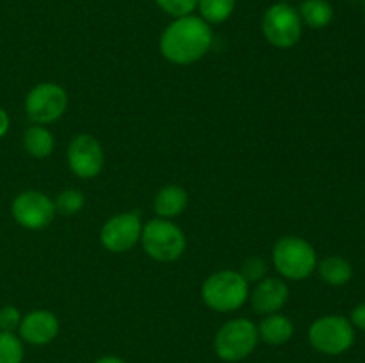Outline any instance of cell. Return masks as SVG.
<instances>
[{
    "label": "cell",
    "instance_id": "6da1fadb",
    "mask_svg": "<svg viewBox=\"0 0 365 363\" xmlns=\"http://www.w3.org/2000/svg\"><path fill=\"white\" fill-rule=\"evenodd\" d=\"M160 53L173 64H192L202 59L212 46L210 25L200 16L175 18L160 36Z\"/></svg>",
    "mask_w": 365,
    "mask_h": 363
},
{
    "label": "cell",
    "instance_id": "7a4b0ae2",
    "mask_svg": "<svg viewBox=\"0 0 365 363\" xmlns=\"http://www.w3.org/2000/svg\"><path fill=\"white\" fill-rule=\"evenodd\" d=\"M202 298L214 312H234L250 298V283L239 270H217L203 281Z\"/></svg>",
    "mask_w": 365,
    "mask_h": 363
},
{
    "label": "cell",
    "instance_id": "3957f363",
    "mask_svg": "<svg viewBox=\"0 0 365 363\" xmlns=\"http://www.w3.org/2000/svg\"><path fill=\"white\" fill-rule=\"evenodd\" d=\"M259 344V331L250 319L239 317L225 322L214 338L217 358L227 363H237L248 358Z\"/></svg>",
    "mask_w": 365,
    "mask_h": 363
},
{
    "label": "cell",
    "instance_id": "277c9868",
    "mask_svg": "<svg viewBox=\"0 0 365 363\" xmlns=\"http://www.w3.org/2000/svg\"><path fill=\"white\" fill-rule=\"evenodd\" d=\"M273 263L287 280H305L317 267V256L312 246L302 237L287 235L278 238L273 248Z\"/></svg>",
    "mask_w": 365,
    "mask_h": 363
},
{
    "label": "cell",
    "instance_id": "5b68a950",
    "mask_svg": "<svg viewBox=\"0 0 365 363\" xmlns=\"http://www.w3.org/2000/svg\"><path fill=\"white\" fill-rule=\"evenodd\" d=\"M141 244L157 262H175L185 251V235L170 219H152L143 226Z\"/></svg>",
    "mask_w": 365,
    "mask_h": 363
},
{
    "label": "cell",
    "instance_id": "8992f818",
    "mask_svg": "<svg viewBox=\"0 0 365 363\" xmlns=\"http://www.w3.org/2000/svg\"><path fill=\"white\" fill-rule=\"evenodd\" d=\"M309 342L323 354H344L355 344V327L342 315H324L310 324Z\"/></svg>",
    "mask_w": 365,
    "mask_h": 363
},
{
    "label": "cell",
    "instance_id": "52a82bcc",
    "mask_svg": "<svg viewBox=\"0 0 365 363\" xmlns=\"http://www.w3.org/2000/svg\"><path fill=\"white\" fill-rule=\"evenodd\" d=\"M262 34L277 48H291L299 41L303 32L298 9L289 2H277L266 9L262 16Z\"/></svg>",
    "mask_w": 365,
    "mask_h": 363
},
{
    "label": "cell",
    "instance_id": "ba28073f",
    "mask_svg": "<svg viewBox=\"0 0 365 363\" xmlns=\"http://www.w3.org/2000/svg\"><path fill=\"white\" fill-rule=\"evenodd\" d=\"M68 107L64 88L53 82H41L29 91L25 98V112L36 125H48L59 120Z\"/></svg>",
    "mask_w": 365,
    "mask_h": 363
},
{
    "label": "cell",
    "instance_id": "9c48e42d",
    "mask_svg": "<svg viewBox=\"0 0 365 363\" xmlns=\"http://www.w3.org/2000/svg\"><path fill=\"white\" fill-rule=\"evenodd\" d=\"M11 214L20 226L27 230H43L52 223L56 205L43 192L25 191L14 198Z\"/></svg>",
    "mask_w": 365,
    "mask_h": 363
},
{
    "label": "cell",
    "instance_id": "30bf717a",
    "mask_svg": "<svg viewBox=\"0 0 365 363\" xmlns=\"http://www.w3.org/2000/svg\"><path fill=\"white\" fill-rule=\"evenodd\" d=\"M141 217L135 212L118 214L106 221L100 230V241L110 253H125L134 248L141 238Z\"/></svg>",
    "mask_w": 365,
    "mask_h": 363
},
{
    "label": "cell",
    "instance_id": "8fae6325",
    "mask_svg": "<svg viewBox=\"0 0 365 363\" xmlns=\"http://www.w3.org/2000/svg\"><path fill=\"white\" fill-rule=\"evenodd\" d=\"M68 166L78 178H95L103 167L102 144L89 134H78L68 144Z\"/></svg>",
    "mask_w": 365,
    "mask_h": 363
},
{
    "label": "cell",
    "instance_id": "7c38bea8",
    "mask_svg": "<svg viewBox=\"0 0 365 363\" xmlns=\"http://www.w3.org/2000/svg\"><path fill=\"white\" fill-rule=\"evenodd\" d=\"M59 333V320L48 310H32L21 317L18 335L29 345H46Z\"/></svg>",
    "mask_w": 365,
    "mask_h": 363
},
{
    "label": "cell",
    "instance_id": "4fadbf2b",
    "mask_svg": "<svg viewBox=\"0 0 365 363\" xmlns=\"http://www.w3.org/2000/svg\"><path fill=\"white\" fill-rule=\"evenodd\" d=\"M289 299V287L280 278H264L255 285L252 294V306L257 313L269 315L285 306Z\"/></svg>",
    "mask_w": 365,
    "mask_h": 363
},
{
    "label": "cell",
    "instance_id": "5bb4252c",
    "mask_svg": "<svg viewBox=\"0 0 365 363\" xmlns=\"http://www.w3.org/2000/svg\"><path fill=\"white\" fill-rule=\"evenodd\" d=\"M259 340L266 342L267 345H284L294 335V324L287 315L282 313H269L257 327Z\"/></svg>",
    "mask_w": 365,
    "mask_h": 363
},
{
    "label": "cell",
    "instance_id": "9a60e30c",
    "mask_svg": "<svg viewBox=\"0 0 365 363\" xmlns=\"http://www.w3.org/2000/svg\"><path fill=\"white\" fill-rule=\"evenodd\" d=\"M187 206V192L178 185H166L157 192L153 199V209L157 216L163 219H171V217L180 216Z\"/></svg>",
    "mask_w": 365,
    "mask_h": 363
},
{
    "label": "cell",
    "instance_id": "2e32d148",
    "mask_svg": "<svg viewBox=\"0 0 365 363\" xmlns=\"http://www.w3.org/2000/svg\"><path fill=\"white\" fill-rule=\"evenodd\" d=\"M302 23L310 28H324L334 20V7L328 0H303L298 7Z\"/></svg>",
    "mask_w": 365,
    "mask_h": 363
},
{
    "label": "cell",
    "instance_id": "e0dca14e",
    "mask_svg": "<svg viewBox=\"0 0 365 363\" xmlns=\"http://www.w3.org/2000/svg\"><path fill=\"white\" fill-rule=\"evenodd\" d=\"M24 148L34 159H45L53 149V135L43 125H32L24 134Z\"/></svg>",
    "mask_w": 365,
    "mask_h": 363
},
{
    "label": "cell",
    "instance_id": "ac0fdd59",
    "mask_svg": "<svg viewBox=\"0 0 365 363\" xmlns=\"http://www.w3.org/2000/svg\"><path fill=\"white\" fill-rule=\"evenodd\" d=\"M317 269H319V276L323 278L324 283L331 285V287H342L353 276L351 263L342 256H328L323 262H319Z\"/></svg>",
    "mask_w": 365,
    "mask_h": 363
},
{
    "label": "cell",
    "instance_id": "d6986e66",
    "mask_svg": "<svg viewBox=\"0 0 365 363\" xmlns=\"http://www.w3.org/2000/svg\"><path fill=\"white\" fill-rule=\"evenodd\" d=\"M237 0H198L200 18L205 20L209 25L223 23L235 11Z\"/></svg>",
    "mask_w": 365,
    "mask_h": 363
},
{
    "label": "cell",
    "instance_id": "ffe728a7",
    "mask_svg": "<svg viewBox=\"0 0 365 363\" xmlns=\"http://www.w3.org/2000/svg\"><path fill=\"white\" fill-rule=\"evenodd\" d=\"M21 362H24V342L14 333L0 331V363Z\"/></svg>",
    "mask_w": 365,
    "mask_h": 363
},
{
    "label": "cell",
    "instance_id": "44dd1931",
    "mask_svg": "<svg viewBox=\"0 0 365 363\" xmlns=\"http://www.w3.org/2000/svg\"><path fill=\"white\" fill-rule=\"evenodd\" d=\"M56 210L64 216H73L84 206V194L77 189H66L56 198Z\"/></svg>",
    "mask_w": 365,
    "mask_h": 363
},
{
    "label": "cell",
    "instance_id": "7402d4cb",
    "mask_svg": "<svg viewBox=\"0 0 365 363\" xmlns=\"http://www.w3.org/2000/svg\"><path fill=\"white\" fill-rule=\"evenodd\" d=\"M157 6L173 18L189 16L198 7V0H155Z\"/></svg>",
    "mask_w": 365,
    "mask_h": 363
},
{
    "label": "cell",
    "instance_id": "603a6c76",
    "mask_svg": "<svg viewBox=\"0 0 365 363\" xmlns=\"http://www.w3.org/2000/svg\"><path fill=\"white\" fill-rule=\"evenodd\" d=\"M241 276L245 278L248 283H252V281H257V283H259L260 280L266 278V262H264L260 256H250V258L242 263Z\"/></svg>",
    "mask_w": 365,
    "mask_h": 363
},
{
    "label": "cell",
    "instance_id": "cb8c5ba5",
    "mask_svg": "<svg viewBox=\"0 0 365 363\" xmlns=\"http://www.w3.org/2000/svg\"><path fill=\"white\" fill-rule=\"evenodd\" d=\"M21 315L18 312L16 306H4L0 308V331H7V333H14L20 327Z\"/></svg>",
    "mask_w": 365,
    "mask_h": 363
},
{
    "label": "cell",
    "instance_id": "d4e9b609",
    "mask_svg": "<svg viewBox=\"0 0 365 363\" xmlns=\"http://www.w3.org/2000/svg\"><path fill=\"white\" fill-rule=\"evenodd\" d=\"M349 322L353 324V327H359V330L365 331V302L355 306V310L351 312V320H349Z\"/></svg>",
    "mask_w": 365,
    "mask_h": 363
},
{
    "label": "cell",
    "instance_id": "484cf974",
    "mask_svg": "<svg viewBox=\"0 0 365 363\" xmlns=\"http://www.w3.org/2000/svg\"><path fill=\"white\" fill-rule=\"evenodd\" d=\"M7 130H9V116H7L6 110L0 107V137H4V135L7 134Z\"/></svg>",
    "mask_w": 365,
    "mask_h": 363
},
{
    "label": "cell",
    "instance_id": "4316f807",
    "mask_svg": "<svg viewBox=\"0 0 365 363\" xmlns=\"http://www.w3.org/2000/svg\"><path fill=\"white\" fill-rule=\"evenodd\" d=\"M93 363H127L123 358H120V356H113V354H107V356H102V358L95 359Z\"/></svg>",
    "mask_w": 365,
    "mask_h": 363
},
{
    "label": "cell",
    "instance_id": "83f0119b",
    "mask_svg": "<svg viewBox=\"0 0 365 363\" xmlns=\"http://www.w3.org/2000/svg\"><path fill=\"white\" fill-rule=\"evenodd\" d=\"M280 2H291V0H280Z\"/></svg>",
    "mask_w": 365,
    "mask_h": 363
},
{
    "label": "cell",
    "instance_id": "f1b7e54d",
    "mask_svg": "<svg viewBox=\"0 0 365 363\" xmlns=\"http://www.w3.org/2000/svg\"><path fill=\"white\" fill-rule=\"evenodd\" d=\"M364 11H365V0H364Z\"/></svg>",
    "mask_w": 365,
    "mask_h": 363
}]
</instances>
